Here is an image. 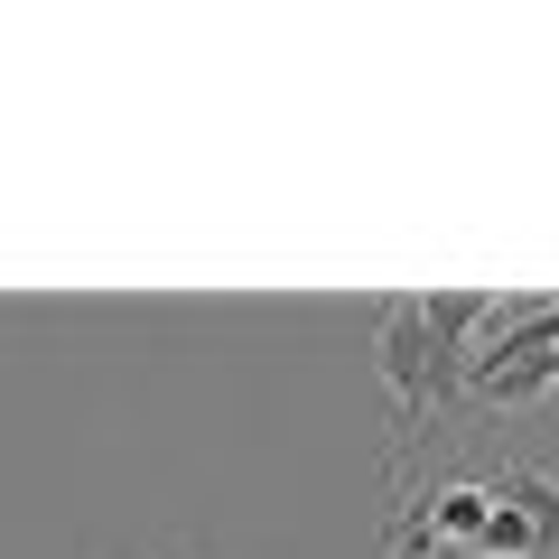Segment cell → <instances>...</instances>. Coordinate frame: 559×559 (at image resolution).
I'll return each instance as SVG.
<instances>
[{
  "mask_svg": "<svg viewBox=\"0 0 559 559\" xmlns=\"http://www.w3.org/2000/svg\"><path fill=\"white\" fill-rule=\"evenodd\" d=\"M485 495H503V503H522V513H532V540H540V559H559V476H540V466H522V457H503L495 476H485Z\"/></svg>",
  "mask_w": 559,
  "mask_h": 559,
  "instance_id": "obj_1",
  "label": "cell"
},
{
  "mask_svg": "<svg viewBox=\"0 0 559 559\" xmlns=\"http://www.w3.org/2000/svg\"><path fill=\"white\" fill-rule=\"evenodd\" d=\"M476 550H485V559H540V540H532V513L495 495V513H485V540H476Z\"/></svg>",
  "mask_w": 559,
  "mask_h": 559,
  "instance_id": "obj_2",
  "label": "cell"
}]
</instances>
